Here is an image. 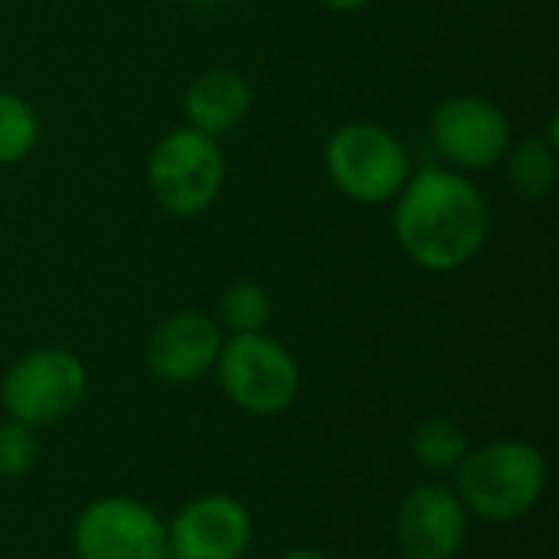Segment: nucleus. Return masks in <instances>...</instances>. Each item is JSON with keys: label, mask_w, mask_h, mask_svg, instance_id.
<instances>
[{"label": "nucleus", "mask_w": 559, "mask_h": 559, "mask_svg": "<svg viewBox=\"0 0 559 559\" xmlns=\"http://www.w3.org/2000/svg\"><path fill=\"white\" fill-rule=\"evenodd\" d=\"M393 200L396 242L419 269L455 272L481 252L491 216L468 177L429 167L409 177Z\"/></svg>", "instance_id": "f257e3e1"}, {"label": "nucleus", "mask_w": 559, "mask_h": 559, "mask_svg": "<svg viewBox=\"0 0 559 559\" xmlns=\"http://www.w3.org/2000/svg\"><path fill=\"white\" fill-rule=\"evenodd\" d=\"M455 475V495L465 511L491 524L527 518L547 491V459L524 439L488 442L475 452L468 449Z\"/></svg>", "instance_id": "f03ea898"}, {"label": "nucleus", "mask_w": 559, "mask_h": 559, "mask_svg": "<svg viewBox=\"0 0 559 559\" xmlns=\"http://www.w3.org/2000/svg\"><path fill=\"white\" fill-rule=\"evenodd\" d=\"M226 180V157L216 138L183 124L167 131L147 157V187L160 210L197 216L213 206Z\"/></svg>", "instance_id": "7ed1b4c3"}, {"label": "nucleus", "mask_w": 559, "mask_h": 559, "mask_svg": "<svg viewBox=\"0 0 559 559\" xmlns=\"http://www.w3.org/2000/svg\"><path fill=\"white\" fill-rule=\"evenodd\" d=\"M331 183L354 203H386L409 180V157L393 131L373 121L341 124L324 144Z\"/></svg>", "instance_id": "20e7f679"}, {"label": "nucleus", "mask_w": 559, "mask_h": 559, "mask_svg": "<svg viewBox=\"0 0 559 559\" xmlns=\"http://www.w3.org/2000/svg\"><path fill=\"white\" fill-rule=\"evenodd\" d=\"M88 377L75 354L43 347L23 354L0 380V403L10 419L39 429L62 423L85 400Z\"/></svg>", "instance_id": "39448f33"}, {"label": "nucleus", "mask_w": 559, "mask_h": 559, "mask_svg": "<svg viewBox=\"0 0 559 559\" xmlns=\"http://www.w3.org/2000/svg\"><path fill=\"white\" fill-rule=\"evenodd\" d=\"M223 393L252 416L285 413L298 396V364L269 334H233L216 357Z\"/></svg>", "instance_id": "423d86ee"}, {"label": "nucleus", "mask_w": 559, "mask_h": 559, "mask_svg": "<svg viewBox=\"0 0 559 559\" xmlns=\"http://www.w3.org/2000/svg\"><path fill=\"white\" fill-rule=\"evenodd\" d=\"M79 559H167V524L134 498H98L72 527Z\"/></svg>", "instance_id": "0eeeda50"}, {"label": "nucleus", "mask_w": 559, "mask_h": 559, "mask_svg": "<svg viewBox=\"0 0 559 559\" xmlns=\"http://www.w3.org/2000/svg\"><path fill=\"white\" fill-rule=\"evenodd\" d=\"M429 138L455 167L488 170L511 147V121L491 98L452 95L436 105L429 118Z\"/></svg>", "instance_id": "6e6552de"}, {"label": "nucleus", "mask_w": 559, "mask_h": 559, "mask_svg": "<svg viewBox=\"0 0 559 559\" xmlns=\"http://www.w3.org/2000/svg\"><path fill=\"white\" fill-rule=\"evenodd\" d=\"M252 544V518L229 495H203L180 508L167 527L170 559H242Z\"/></svg>", "instance_id": "1a4fd4ad"}, {"label": "nucleus", "mask_w": 559, "mask_h": 559, "mask_svg": "<svg viewBox=\"0 0 559 559\" xmlns=\"http://www.w3.org/2000/svg\"><path fill=\"white\" fill-rule=\"evenodd\" d=\"M468 537V511L455 488L419 485L396 511V544L406 559H455Z\"/></svg>", "instance_id": "9d476101"}, {"label": "nucleus", "mask_w": 559, "mask_h": 559, "mask_svg": "<svg viewBox=\"0 0 559 559\" xmlns=\"http://www.w3.org/2000/svg\"><path fill=\"white\" fill-rule=\"evenodd\" d=\"M223 347L219 324L200 311H177L164 318L144 347V364L154 380L167 386H187L216 367Z\"/></svg>", "instance_id": "9b49d317"}, {"label": "nucleus", "mask_w": 559, "mask_h": 559, "mask_svg": "<svg viewBox=\"0 0 559 559\" xmlns=\"http://www.w3.org/2000/svg\"><path fill=\"white\" fill-rule=\"evenodd\" d=\"M249 108H252V88L246 75L236 69H206L183 92L187 124L210 138H219L239 128Z\"/></svg>", "instance_id": "f8f14e48"}, {"label": "nucleus", "mask_w": 559, "mask_h": 559, "mask_svg": "<svg viewBox=\"0 0 559 559\" xmlns=\"http://www.w3.org/2000/svg\"><path fill=\"white\" fill-rule=\"evenodd\" d=\"M557 151L559 147L540 134H531L508 147L504 177L514 187V193H521L524 200H544L557 183Z\"/></svg>", "instance_id": "ddd939ff"}, {"label": "nucleus", "mask_w": 559, "mask_h": 559, "mask_svg": "<svg viewBox=\"0 0 559 559\" xmlns=\"http://www.w3.org/2000/svg\"><path fill=\"white\" fill-rule=\"evenodd\" d=\"M413 455L416 462L426 468V472H455L462 465V459L468 455V439L465 432L452 423V419H442V416H432V419H423L416 429H413Z\"/></svg>", "instance_id": "4468645a"}, {"label": "nucleus", "mask_w": 559, "mask_h": 559, "mask_svg": "<svg viewBox=\"0 0 559 559\" xmlns=\"http://www.w3.org/2000/svg\"><path fill=\"white\" fill-rule=\"evenodd\" d=\"M219 324L233 334H259L272 318V298L259 282H233L219 298Z\"/></svg>", "instance_id": "2eb2a0df"}, {"label": "nucleus", "mask_w": 559, "mask_h": 559, "mask_svg": "<svg viewBox=\"0 0 559 559\" xmlns=\"http://www.w3.org/2000/svg\"><path fill=\"white\" fill-rule=\"evenodd\" d=\"M39 141L33 105L13 92H0V164H20Z\"/></svg>", "instance_id": "dca6fc26"}, {"label": "nucleus", "mask_w": 559, "mask_h": 559, "mask_svg": "<svg viewBox=\"0 0 559 559\" xmlns=\"http://www.w3.org/2000/svg\"><path fill=\"white\" fill-rule=\"evenodd\" d=\"M36 436L29 426L10 419L0 426V478H23L36 465Z\"/></svg>", "instance_id": "f3484780"}, {"label": "nucleus", "mask_w": 559, "mask_h": 559, "mask_svg": "<svg viewBox=\"0 0 559 559\" xmlns=\"http://www.w3.org/2000/svg\"><path fill=\"white\" fill-rule=\"evenodd\" d=\"M328 10H337V13H350V10H364L367 3H373V0H321Z\"/></svg>", "instance_id": "a211bd4d"}, {"label": "nucleus", "mask_w": 559, "mask_h": 559, "mask_svg": "<svg viewBox=\"0 0 559 559\" xmlns=\"http://www.w3.org/2000/svg\"><path fill=\"white\" fill-rule=\"evenodd\" d=\"M282 559H331V557H324V554H318V550H292V554H285Z\"/></svg>", "instance_id": "6ab92c4d"}, {"label": "nucleus", "mask_w": 559, "mask_h": 559, "mask_svg": "<svg viewBox=\"0 0 559 559\" xmlns=\"http://www.w3.org/2000/svg\"><path fill=\"white\" fill-rule=\"evenodd\" d=\"M187 3H193V7H219L226 0H187Z\"/></svg>", "instance_id": "aec40b11"}, {"label": "nucleus", "mask_w": 559, "mask_h": 559, "mask_svg": "<svg viewBox=\"0 0 559 559\" xmlns=\"http://www.w3.org/2000/svg\"><path fill=\"white\" fill-rule=\"evenodd\" d=\"M481 3H495V0H481Z\"/></svg>", "instance_id": "412c9836"}, {"label": "nucleus", "mask_w": 559, "mask_h": 559, "mask_svg": "<svg viewBox=\"0 0 559 559\" xmlns=\"http://www.w3.org/2000/svg\"><path fill=\"white\" fill-rule=\"evenodd\" d=\"M167 559H170V557H167Z\"/></svg>", "instance_id": "4be33fe9"}]
</instances>
